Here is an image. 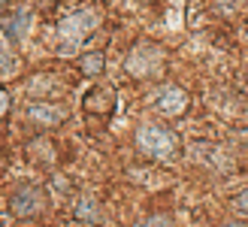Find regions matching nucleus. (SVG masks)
Here are the masks:
<instances>
[{
	"label": "nucleus",
	"instance_id": "1",
	"mask_svg": "<svg viewBox=\"0 0 248 227\" xmlns=\"http://www.w3.org/2000/svg\"><path fill=\"white\" fill-rule=\"evenodd\" d=\"M100 24V16H97V9L91 6H82V9H73L70 16H64L58 21L55 28V46L61 55H70L76 52V49L91 36V31Z\"/></svg>",
	"mask_w": 248,
	"mask_h": 227
},
{
	"label": "nucleus",
	"instance_id": "2",
	"mask_svg": "<svg viewBox=\"0 0 248 227\" xmlns=\"http://www.w3.org/2000/svg\"><path fill=\"white\" fill-rule=\"evenodd\" d=\"M136 146H140L145 155H152L157 161H172L179 155V140L167 124L157 121H145L136 128Z\"/></svg>",
	"mask_w": 248,
	"mask_h": 227
},
{
	"label": "nucleus",
	"instance_id": "3",
	"mask_svg": "<svg viewBox=\"0 0 248 227\" xmlns=\"http://www.w3.org/2000/svg\"><path fill=\"white\" fill-rule=\"evenodd\" d=\"M160 67H164V52H160L157 46H152V43L133 46L130 55L124 58V70H127L130 76H140V79H145V76H155Z\"/></svg>",
	"mask_w": 248,
	"mask_h": 227
},
{
	"label": "nucleus",
	"instance_id": "4",
	"mask_svg": "<svg viewBox=\"0 0 248 227\" xmlns=\"http://www.w3.org/2000/svg\"><path fill=\"white\" fill-rule=\"evenodd\" d=\"M9 209L12 215L18 218H31V215H40L46 209V194L40 185H18L9 197Z\"/></svg>",
	"mask_w": 248,
	"mask_h": 227
},
{
	"label": "nucleus",
	"instance_id": "5",
	"mask_svg": "<svg viewBox=\"0 0 248 227\" xmlns=\"http://www.w3.org/2000/svg\"><path fill=\"white\" fill-rule=\"evenodd\" d=\"M155 109L160 112V115H167V118L182 115V112L188 109V94H185V88H179V85H164L155 94Z\"/></svg>",
	"mask_w": 248,
	"mask_h": 227
},
{
	"label": "nucleus",
	"instance_id": "6",
	"mask_svg": "<svg viewBox=\"0 0 248 227\" xmlns=\"http://www.w3.org/2000/svg\"><path fill=\"white\" fill-rule=\"evenodd\" d=\"M85 109L88 112H94V115H109L112 112V106H115V91H112V85H97L94 91H88L85 94Z\"/></svg>",
	"mask_w": 248,
	"mask_h": 227
},
{
	"label": "nucleus",
	"instance_id": "7",
	"mask_svg": "<svg viewBox=\"0 0 248 227\" xmlns=\"http://www.w3.org/2000/svg\"><path fill=\"white\" fill-rule=\"evenodd\" d=\"M28 118L36 121V124H46V128H55V124H61L67 115H64V109L55 106V103H46V100H33V103L28 106Z\"/></svg>",
	"mask_w": 248,
	"mask_h": 227
},
{
	"label": "nucleus",
	"instance_id": "8",
	"mask_svg": "<svg viewBox=\"0 0 248 227\" xmlns=\"http://www.w3.org/2000/svg\"><path fill=\"white\" fill-rule=\"evenodd\" d=\"M28 28H31V12H28V9L16 12V16H9V21H3L6 36H9V40H16V43H18V40H24Z\"/></svg>",
	"mask_w": 248,
	"mask_h": 227
},
{
	"label": "nucleus",
	"instance_id": "9",
	"mask_svg": "<svg viewBox=\"0 0 248 227\" xmlns=\"http://www.w3.org/2000/svg\"><path fill=\"white\" fill-rule=\"evenodd\" d=\"M76 218L85 221V224H100L103 221V212H100V203L91 197H79L76 203Z\"/></svg>",
	"mask_w": 248,
	"mask_h": 227
},
{
	"label": "nucleus",
	"instance_id": "10",
	"mask_svg": "<svg viewBox=\"0 0 248 227\" xmlns=\"http://www.w3.org/2000/svg\"><path fill=\"white\" fill-rule=\"evenodd\" d=\"M103 67H106V55L103 52H88V55H82V61H79L82 76H100Z\"/></svg>",
	"mask_w": 248,
	"mask_h": 227
},
{
	"label": "nucleus",
	"instance_id": "11",
	"mask_svg": "<svg viewBox=\"0 0 248 227\" xmlns=\"http://www.w3.org/2000/svg\"><path fill=\"white\" fill-rule=\"evenodd\" d=\"M16 70H18V58H16V52H12L6 43H0V79L12 76Z\"/></svg>",
	"mask_w": 248,
	"mask_h": 227
},
{
	"label": "nucleus",
	"instance_id": "12",
	"mask_svg": "<svg viewBox=\"0 0 248 227\" xmlns=\"http://www.w3.org/2000/svg\"><path fill=\"white\" fill-rule=\"evenodd\" d=\"M140 227H176V224H172L170 215H148L140 221Z\"/></svg>",
	"mask_w": 248,
	"mask_h": 227
},
{
	"label": "nucleus",
	"instance_id": "13",
	"mask_svg": "<svg viewBox=\"0 0 248 227\" xmlns=\"http://www.w3.org/2000/svg\"><path fill=\"white\" fill-rule=\"evenodd\" d=\"M233 206H236V209L242 212V215H248V188H245L242 194H236V197H233Z\"/></svg>",
	"mask_w": 248,
	"mask_h": 227
},
{
	"label": "nucleus",
	"instance_id": "14",
	"mask_svg": "<svg viewBox=\"0 0 248 227\" xmlns=\"http://www.w3.org/2000/svg\"><path fill=\"white\" fill-rule=\"evenodd\" d=\"M9 106H12V97H9V91H3V88H0V118H3L6 112H9Z\"/></svg>",
	"mask_w": 248,
	"mask_h": 227
},
{
	"label": "nucleus",
	"instance_id": "15",
	"mask_svg": "<svg viewBox=\"0 0 248 227\" xmlns=\"http://www.w3.org/2000/svg\"><path fill=\"white\" fill-rule=\"evenodd\" d=\"M224 227H245V224H236V221H230V224H224Z\"/></svg>",
	"mask_w": 248,
	"mask_h": 227
}]
</instances>
